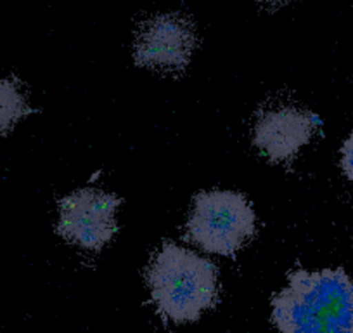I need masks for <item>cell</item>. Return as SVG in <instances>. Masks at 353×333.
<instances>
[{
  "label": "cell",
  "mask_w": 353,
  "mask_h": 333,
  "mask_svg": "<svg viewBox=\"0 0 353 333\" xmlns=\"http://www.w3.org/2000/svg\"><path fill=\"white\" fill-rule=\"evenodd\" d=\"M120 205L121 200L113 193L94 188L78 189L59 202L57 233L85 250L97 252L117 233L114 213Z\"/></svg>",
  "instance_id": "4"
},
{
  "label": "cell",
  "mask_w": 353,
  "mask_h": 333,
  "mask_svg": "<svg viewBox=\"0 0 353 333\" xmlns=\"http://www.w3.org/2000/svg\"><path fill=\"white\" fill-rule=\"evenodd\" d=\"M30 113V106L19 84L0 78V135H6Z\"/></svg>",
  "instance_id": "7"
},
{
  "label": "cell",
  "mask_w": 353,
  "mask_h": 333,
  "mask_svg": "<svg viewBox=\"0 0 353 333\" xmlns=\"http://www.w3.org/2000/svg\"><path fill=\"white\" fill-rule=\"evenodd\" d=\"M196 32L191 19L179 12L156 15L142 23L135 35L137 66L156 71H182L191 61Z\"/></svg>",
  "instance_id": "5"
},
{
  "label": "cell",
  "mask_w": 353,
  "mask_h": 333,
  "mask_svg": "<svg viewBox=\"0 0 353 333\" xmlns=\"http://www.w3.org/2000/svg\"><path fill=\"white\" fill-rule=\"evenodd\" d=\"M260 2L265 6H270V8H279V6H283L286 0H260Z\"/></svg>",
  "instance_id": "9"
},
{
  "label": "cell",
  "mask_w": 353,
  "mask_h": 333,
  "mask_svg": "<svg viewBox=\"0 0 353 333\" xmlns=\"http://www.w3.org/2000/svg\"><path fill=\"white\" fill-rule=\"evenodd\" d=\"M279 333H353V280L343 269L296 271L272 298Z\"/></svg>",
  "instance_id": "1"
},
{
  "label": "cell",
  "mask_w": 353,
  "mask_h": 333,
  "mask_svg": "<svg viewBox=\"0 0 353 333\" xmlns=\"http://www.w3.org/2000/svg\"><path fill=\"white\" fill-rule=\"evenodd\" d=\"M319 118L298 108H276L261 113L254 125L253 142L272 162L293 158L317 132Z\"/></svg>",
  "instance_id": "6"
},
{
  "label": "cell",
  "mask_w": 353,
  "mask_h": 333,
  "mask_svg": "<svg viewBox=\"0 0 353 333\" xmlns=\"http://www.w3.org/2000/svg\"><path fill=\"white\" fill-rule=\"evenodd\" d=\"M341 169L346 178L353 182V131L341 148Z\"/></svg>",
  "instance_id": "8"
},
{
  "label": "cell",
  "mask_w": 353,
  "mask_h": 333,
  "mask_svg": "<svg viewBox=\"0 0 353 333\" xmlns=\"http://www.w3.org/2000/svg\"><path fill=\"white\" fill-rule=\"evenodd\" d=\"M145 278L158 312L173 323L198 321L219 298L216 267L170 241L152 257Z\"/></svg>",
  "instance_id": "2"
},
{
  "label": "cell",
  "mask_w": 353,
  "mask_h": 333,
  "mask_svg": "<svg viewBox=\"0 0 353 333\" xmlns=\"http://www.w3.org/2000/svg\"><path fill=\"white\" fill-rule=\"evenodd\" d=\"M256 229L254 210L236 191L199 193L194 198L188 236L205 252L234 256Z\"/></svg>",
  "instance_id": "3"
}]
</instances>
